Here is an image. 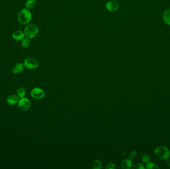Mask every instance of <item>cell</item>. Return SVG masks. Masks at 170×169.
Returning <instances> with one entry per match:
<instances>
[{"mask_svg": "<svg viewBox=\"0 0 170 169\" xmlns=\"http://www.w3.org/2000/svg\"><path fill=\"white\" fill-rule=\"evenodd\" d=\"M24 70V65L22 63H18L14 65L12 69V72L14 74H19Z\"/></svg>", "mask_w": 170, "mask_h": 169, "instance_id": "obj_11", "label": "cell"}, {"mask_svg": "<svg viewBox=\"0 0 170 169\" xmlns=\"http://www.w3.org/2000/svg\"></svg>", "mask_w": 170, "mask_h": 169, "instance_id": "obj_23", "label": "cell"}, {"mask_svg": "<svg viewBox=\"0 0 170 169\" xmlns=\"http://www.w3.org/2000/svg\"><path fill=\"white\" fill-rule=\"evenodd\" d=\"M132 162L129 158H126L121 163V168L123 169H131L132 167Z\"/></svg>", "mask_w": 170, "mask_h": 169, "instance_id": "obj_10", "label": "cell"}, {"mask_svg": "<svg viewBox=\"0 0 170 169\" xmlns=\"http://www.w3.org/2000/svg\"><path fill=\"white\" fill-rule=\"evenodd\" d=\"M119 3L115 1H110L106 5V8H107V10L109 11H111V12L117 11L119 8Z\"/></svg>", "mask_w": 170, "mask_h": 169, "instance_id": "obj_7", "label": "cell"}, {"mask_svg": "<svg viewBox=\"0 0 170 169\" xmlns=\"http://www.w3.org/2000/svg\"><path fill=\"white\" fill-rule=\"evenodd\" d=\"M19 97L16 95H11L9 96L6 99V102L10 105H14L17 104L19 101Z\"/></svg>", "mask_w": 170, "mask_h": 169, "instance_id": "obj_9", "label": "cell"}, {"mask_svg": "<svg viewBox=\"0 0 170 169\" xmlns=\"http://www.w3.org/2000/svg\"><path fill=\"white\" fill-rule=\"evenodd\" d=\"M18 107L23 111L29 110L31 107V102L27 98L23 97L19 99L18 103Z\"/></svg>", "mask_w": 170, "mask_h": 169, "instance_id": "obj_4", "label": "cell"}, {"mask_svg": "<svg viewBox=\"0 0 170 169\" xmlns=\"http://www.w3.org/2000/svg\"><path fill=\"white\" fill-rule=\"evenodd\" d=\"M141 160L144 163H147L151 161V158L148 154H144L142 156Z\"/></svg>", "mask_w": 170, "mask_h": 169, "instance_id": "obj_18", "label": "cell"}, {"mask_svg": "<svg viewBox=\"0 0 170 169\" xmlns=\"http://www.w3.org/2000/svg\"><path fill=\"white\" fill-rule=\"evenodd\" d=\"M32 14L28 9H23L18 14V19L21 24L26 25L30 22L32 19Z\"/></svg>", "mask_w": 170, "mask_h": 169, "instance_id": "obj_1", "label": "cell"}, {"mask_svg": "<svg viewBox=\"0 0 170 169\" xmlns=\"http://www.w3.org/2000/svg\"><path fill=\"white\" fill-rule=\"evenodd\" d=\"M115 165L113 163H110L107 165L106 166V169H115Z\"/></svg>", "mask_w": 170, "mask_h": 169, "instance_id": "obj_21", "label": "cell"}, {"mask_svg": "<svg viewBox=\"0 0 170 169\" xmlns=\"http://www.w3.org/2000/svg\"><path fill=\"white\" fill-rule=\"evenodd\" d=\"M39 32V29L37 25L34 24H29L24 29V33L25 36L29 39L34 38L37 36Z\"/></svg>", "mask_w": 170, "mask_h": 169, "instance_id": "obj_3", "label": "cell"}, {"mask_svg": "<svg viewBox=\"0 0 170 169\" xmlns=\"http://www.w3.org/2000/svg\"><path fill=\"white\" fill-rule=\"evenodd\" d=\"M165 164L168 167H170V160L168 159L165 160Z\"/></svg>", "mask_w": 170, "mask_h": 169, "instance_id": "obj_22", "label": "cell"}, {"mask_svg": "<svg viewBox=\"0 0 170 169\" xmlns=\"http://www.w3.org/2000/svg\"><path fill=\"white\" fill-rule=\"evenodd\" d=\"M24 65L27 69L33 70L38 67V62L37 60L32 58H27L24 60Z\"/></svg>", "mask_w": 170, "mask_h": 169, "instance_id": "obj_5", "label": "cell"}, {"mask_svg": "<svg viewBox=\"0 0 170 169\" xmlns=\"http://www.w3.org/2000/svg\"><path fill=\"white\" fill-rule=\"evenodd\" d=\"M12 37L14 40L19 41H22L24 38L25 34L22 31L17 30V31H14V32H13Z\"/></svg>", "mask_w": 170, "mask_h": 169, "instance_id": "obj_8", "label": "cell"}, {"mask_svg": "<svg viewBox=\"0 0 170 169\" xmlns=\"http://www.w3.org/2000/svg\"><path fill=\"white\" fill-rule=\"evenodd\" d=\"M132 168L133 169H144L145 167L141 163H137L136 164L134 165Z\"/></svg>", "mask_w": 170, "mask_h": 169, "instance_id": "obj_19", "label": "cell"}, {"mask_svg": "<svg viewBox=\"0 0 170 169\" xmlns=\"http://www.w3.org/2000/svg\"><path fill=\"white\" fill-rule=\"evenodd\" d=\"M163 19L165 23L170 26V9L166 10L163 14Z\"/></svg>", "mask_w": 170, "mask_h": 169, "instance_id": "obj_12", "label": "cell"}, {"mask_svg": "<svg viewBox=\"0 0 170 169\" xmlns=\"http://www.w3.org/2000/svg\"><path fill=\"white\" fill-rule=\"evenodd\" d=\"M37 4L36 0H27L26 1V7L27 9L33 8Z\"/></svg>", "mask_w": 170, "mask_h": 169, "instance_id": "obj_13", "label": "cell"}, {"mask_svg": "<svg viewBox=\"0 0 170 169\" xmlns=\"http://www.w3.org/2000/svg\"><path fill=\"white\" fill-rule=\"evenodd\" d=\"M92 168L94 169H100L102 168V163L99 160H95L93 163Z\"/></svg>", "mask_w": 170, "mask_h": 169, "instance_id": "obj_16", "label": "cell"}, {"mask_svg": "<svg viewBox=\"0 0 170 169\" xmlns=\"http://www.w3.org/2000/svg\"><path fill=\"white\" fill-rule=\"evenodd\" d=\"M30 44L31 41L30 39L28 38L27 37L26 38H24L22 42V45L24 48H29V47L30 46Z\"/></svg>", "mask_w": 170, "mask_h": 169, "instance_id": "obj_14", "label": "cell"}, {"mask_svg": "<svg viewBox=\"0 0 170 169\" xmlns=\"http://www.w3.org/2000/svg\"><path fill=\"white\" fill-rule=\"evenodd\" d=\"M155 155L161 159L166 160L170 158V151L168 148L164 146H159L154 150Z\"/></svg>", "mask_w": 170, "mask_h": 169, "instance_id": "obj_2", "label": "cell"}, {"mask_svg": "<svg viewBox=\"0 0 170 169\" xmlns=\"http://www.w3.org/2000/svg\"><path fill=\"white\" fill-rule=\"evenodd\" d=\"M30 94L32 97L37 100L43 99L45 95L44 91L41 88L38 87L33 88L31 91Z\"/></svg>", "mask_w": 170, "mask_h": 169, "instance_id": "obj_6", "label": "cell"}, {"mask_svg": "<svg viewBox=\"0 0 170 169\" xmlns=\"http://www.w3.org/2000/svg\"><path fill=\"white\" fill-rule=\"evenodd\" d=\"M17 95L19 98L24 97V96L26 95V90L23 87H19L18 88L16 91Z\"/></svg>", "mask_w": 170, "mask_h": 169, "instance_id": "obj_15", "label": "cell"}, {"mask_svg": "<svg viewBox=\"0 0 170 169\" xmlns=\"http://www.w3.org/2000/svg\"><path fill=\"white\" fill-rule=\"evenodd\" d=\"M137 155V153L136 151H133L131 152L130 153L129 156V159L131 160L134 159H135V158H136Z\"/></svg>", "mask_w": 170, "mask_h": 169, "instance_id": "obj_20", "label": "cell"}, {"mask_svg": "<svg viewBox=\"0 0 170 169\" xmlns=\"http://www.w3.org/2000/svg\"><path fill=\"white\" fill-rule=\"evenodd\" d=\"M146 169H160L159 166H158L156 164L149 162L148 163H147L146 165Z\"/></svg>", "mask_w": 170, "mask_h": 169, "instance_id": "obj_17", "label": "cell"}]
</instances>
